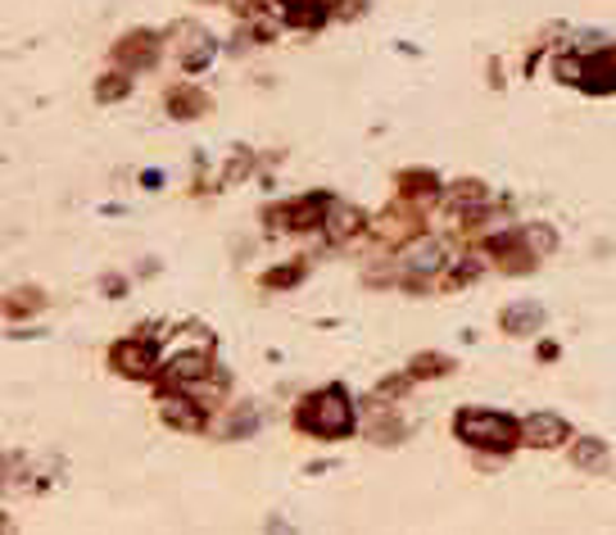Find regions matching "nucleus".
<instances>
[{
    "label": "nucleus",
    "mask_w": 616,
    "mask_h": 535,
    "mask_svg": "<svg viewBox=\"0 0 616 535\" xmlns=\"http://www.w3.org/2000/svg\"><path fill=\"white\" fill-rule=\"evenodd\" d=\"M458 431H462V441H472V445H495V449H508L512 445V422L508 418H495V413H462L458 418Z\"/></svg>",
    "instance_id": "obj_1"
},
{
    "label": "nucleus",
    "mask_w": 616,
    "mask_h": 535,
    "mask_svg": "<svg viewBox=\"0 0 616 535\" xmlns=\"http://www.w3.org/2000/svg\"><path fill=\"white\" fill-rule=\"evenodd\" d=\"M308 426L318 431V436H341V431H349V404L341 391H326L318 404H313V413H308Z\"/></svg>",
    "instance_id": "obj_2"
},
{
    "label": "nucleus",
    "mask_w": 616,
    "mask_h": 535,
    "mask_svg": "<svg viewBox=\"0 0 616 535\" xmlns=\"http://www.w3.org/2000/svg\"><path fill=\"white\" fill-rule=\"evenodd\" d=\"M526 436H530L535 445H557V441H567V422L553 418V413H535V418L526 422Z\"/></svg>",
    "instance_id": "obj_3"
},
{
    "label": "nucleus",
    "mask_w": 616,
    "mask_h": 535,
    "mask_svg": "<svg viewBox=\"0 0 616 535\" xmlns=\"http://www.w3.org/2000/svg\"><path fill=\"white\" fill-rule=\"evenodd\" d=\"M164 418H168V422H177V426H200V422H204V413H200V409H191V399H182V395L164 399Z\"/></svg>",
    "instance_id": "obj_4"
},
{
    "label": "nucleus",
    "mask_w": 616,
    "mask_h": 535,
    "mask_svg": "<svg viewBox=\"0 0 616 535\" xmlns=\"http://www.w3.org/2000/svg\"><path fill=\"white\" fill-rule=\"evenodd\" d=\"M408 268H413V272H435V268H440V245H435V241L413 245V254H408Z\"/></svg>",
    "instance_id": "obj_5"
},
{
    "label": "nucleus",
    "mask_w": 616,
    "mask_h": 535,
    "mask_svg": "<svg viewBox=\"0 0 616 535\" xmlns=\"http://www.w3.org/2000/svg\"><path fill=\"white\" fill-rule=\"evenodd\" d=\"M118 364H123V372H150L154 354H150V345H123L118 349Z\"/></svg>",
    "instance_id": "obj_6"
},
{
    "label": "nucleus",
    "mask_w": 616,
    "mask_h": 535,
    "mask_svg": "<svg viewBox=\"0 0 616 535\" xmlns=\"http://www.w3.org/2000/svg\"><path fill=\"white\" fill-rule=\"evenodd\" d=\"M204 372V354H182V359L172 364V377L177 381H191V377H200Z\"/></svg>",
    "instance_id": "obj_7"
},
{
    "label": "nucleus",
    "mask_w": 616,
    "mask_h": 535,
    "mask_svg": "<svg viewBox=\"0 0 616 535\" xmlns=\"http://www.w3.org/2000/svg\"><path fill=\"white\" fill-rule=\"evenodd\" d=\"M331 232H336V237L358 232V214L354 209H336V214H331Z\"/></svg>",
    "instance_id": "obj_8"
},
{
    "label": "nucleus",
    "mask_w": 616,
    "mask_h": 535,
    "mask_svg": "<svg viewBox=\"0 0 616 535\" xmlns=\"http://www.w3.org/2000/svg\"><path fill=\"white\" fill-rule=\"evenodd\" d=\"M576 458H580V463H594V458H599V445H594V441L580 445V449H576Z\"/></svg>",
    "instance_id": "obj_9"
},
{
    "label": "nucleus",
    "mask_w": 616,
    "mask_h": 535,
    "mask_svg": "<svg viewBox=\"0 0 616 535\" xmlns=\"http://www.w3.org/2000/svg\"><path fill=\"white\" fill-rule=\"evenodd\" d=\"M123 91V82H105V87H100V95H105V100H114Z\"/></svg>",
    "instance_id": "obj_10"
}]
</instances>
